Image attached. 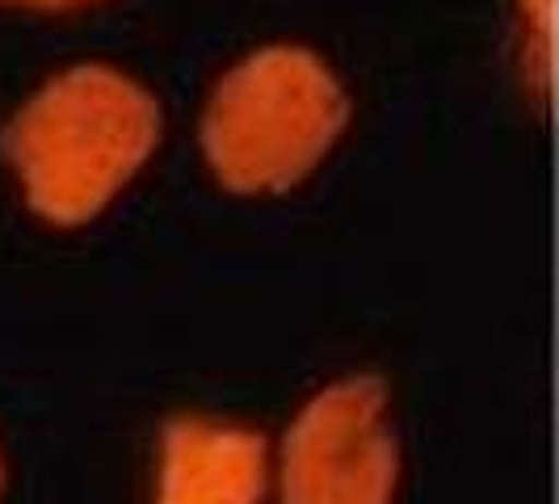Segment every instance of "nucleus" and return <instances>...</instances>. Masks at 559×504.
Masks as SVG:
<instances>
[{
	"label": "nucleus",
	"mask_w": 559,
	"mask_h": 504,
	"mask_svg": "<svg viewBox=\"0 0 559 504\" xmlns=\"http://www.w3.org/2000/svg\"><path fill=\"white\" fill-rule=\"evenodd\" d=\"M156 127V101L135 81L110 68H72L29 97L4 147L38 215L84 224L147 160Z\"/></svg>",
	"instance_id": "f257e3e1"
},
{
	"label": "nucleus",
	"mask_w": 559,
	"mask_h": 504,
	"mask_svg": "<svg viewBox=\"0 0 559 504\" xmlns=\"http://www.w3.org/2000/svg\"><path fill=\"white\" fill-rule=\"evenodd\" d=\"M336 76L299 47H270L231 68L206 110V156L240 194L286 190L333 147L345 127Z\"/></svg>",
	"instance_id": "f03ea898"
},
{
	"label": "nucleus",
	"mask_w": 559,
	"mask_h": 504,
	"mask_svg": "<svg viewBox=\"0 0 559 504\" xmlns=\"http://www.w3.org/2000/svg\"><path fill=\"white\" fill-rule=\"evenodd\" d=\"M400 449L379 379L333 383L299 412L282 449V504H392Z\"/></svg>",
	"instance_id": "7ed1b4c3"
},
{
	"label": "nucleus",
	"mask_w": 559,
	"mask_h": 504,
	"mask_svg": "<svg viewBox=\"0 0 559 504\" xmlns=\"http://www.w3.org/2000/svg\"><path fill=\"white\" fill-rule=\"evenodd\" d=\"M265 492V437L181 417L160 437L156 504H257Z\"/></svg>",
	"instance_id": "20e7f679"
},
{
	"label": "nucleus",
	"mask_w": 559,
	"mask_h": 504,
	"mask_svg": "<svg viewBox=\"0 0 559 504\" xmlns=\"http://www.w3.org/2000/svg\"><path fill=\"white\" fill-rule=\"evenodd\" d=\"M522 29V81L538 110L559 101V0H518Z\"/></svg>",
	"instance_id": "39448f33"
},
{
	"label": "nucleus",
	"mask_w": 559,
	"mask_h": 504,
	"mask_svg": "<svg viewBox=\"0 0 559 504\" xmlns=\"http://www.w3.org/2000/svg\"><path fill=\"white\" fill-rule=\"evenodd\" d=\"M38 4H72V0H38Z\"/></svg>",
	"instance_id": "423d86ee"
},
{
	"label": "nucleus",
	"mask_w": 559,
	"mask_h": 504,
	"mask_svg": "<svg viewBox=\"0 0 559 504\" xmlns=\"http://www.w3.org/2000/svg\"><path fill=\"white\" fill-rule=\"evenodd\" d=\"M0 483H4V471H0Z\"/></svg>",
	"instance_id": "0eeeda50"
}]
</instances>
